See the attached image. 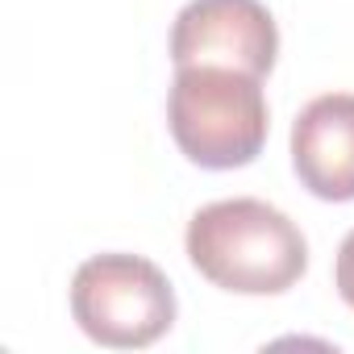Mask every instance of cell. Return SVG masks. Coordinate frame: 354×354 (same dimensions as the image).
Listing matches in <instances>:
<instances>
[{
	"label": "cell",
	"instance_id": "obj_1",
	"mask_svg": "<svg viewBox=\"0 0 354 354\" xmlns=\"http://www.w3.org/2000/svg\"><path fill=\"white\" fill-rule=\"evenodd\" d=\"M188 259L221 292L279 296L308 271V242L267 201H213L188 221Z\"/></svg>",
	"mask_w": 354,
	"mask_h": 354
},
{
	"label": "cell",
	"instance_id": "obj_2",
	"mask_svg": "<svg viewBox=\"0 0 354 354\" xmlns=\"http://www.w3.org/2000/svg\"><path fill=\"white\" fill-rule=\"evenodd\" d=\"M167 125L175 146L205 171H234L254 162L271 129L263 75L213 63L175 67Z\"/></svg>",
	"mask_w": 354,
	"mask_h": 354
},
{
	"label": "cell",
	"instance_id": "obj_3",
	"mask_svg": "<svg viewBox=\"0 0 354 354\" xmlns=\"http://www.w3.org/2000/svg\"><path fill=\"white\" fill-rule=\"evenodd\" d=\"M71 317L100 346L142 350L175 325V292L142 254H92L71 279Z\"/></svg>",
	"mask_w": 354,
	"mask_h": 354
},
{
	"label": "cell",
	"instance_id": "obj_4",
	"mask_svg": "<svg viewBox=\"0 0 354 354\" xmlns=\"http://www.w3.org/2000/svg\"><path fill=\"white\" fill-rule=\"evenodd\" d=\"M279 55V30L263 0H188L171 26L175 67H238L267 75Z\"/></svg>",
	"mask_w": 354,
	"mask_h": 354
},
{
	"label": "cell",
	"instance_id": "obj_5",
	"mask_svg": "<svg viewBox=\"0 0 354 354\" xmlns=\"http://www.w3.org/2000/svg\"><path fill=\"white\" fill-rule=\"evenodd\" d=\"M292 167L317 201H354V96L325 92L292 125Z\"/></svg>",
	"mask_w": 354,
	"mask_h": 354
},
{
	"label": "cell",
	"instance_id": "obj_6",
	"mask_svg": "<svg viewBox=\"0 0 354 354\" xmlns=\"http://www.w3.org/2000/svg\"><path fill=\"white\" fill-rule=\"evenodd\" d=\"M333 283H337V296L354 308V230L342 238L337 246V267H333Z\"/></svg>",
	"mask_w": 354,
	"mask_h": 354
}]
</instances>
